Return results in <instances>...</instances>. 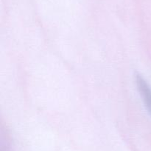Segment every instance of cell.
Here are the masks:
<instances>
[{
  "mask_svg": "<svg viewBox=\"0 0 151 151\" xmlns=\"http://www.w3.org/2000/svg\"><path fill=\"white\" fill-rule=\"evenodd\" d=\"M135 81L146 108L151 115V87L140 74H136Z\"/></svg>",
  "mask_w": 151,
  "mask_h": 151,
  "instance_id": "cell-1",
  "label": "cell"
}]
</instances>
